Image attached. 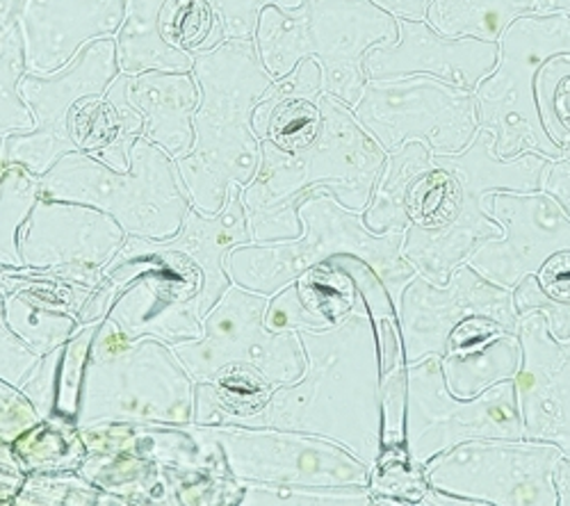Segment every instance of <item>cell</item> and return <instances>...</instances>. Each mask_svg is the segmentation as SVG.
Returning a JSON list of instances; mask_svg holds the SVG:
<instances>
[{
  "label": "cell",
  "mask_w": 570,
  "mask_h": 506,
  "mask_svg": "<svg viewBox=\"0 0 570 506\" xmlns=\"http://www.w3.org/2000/svg\"><path fill=\"white\" fill-rule=\"evenodd\" d=\"M26 0H0V30H8L19 23Z\"/></svg>",
  "instance_id": "cell-44"
},
{
  "label": "cell",
  "mask_w": 570,
  "mask_h": 506,
  "mask_svg": "<svg viewBox=\"0 0 570 506\" xmlns=\"http://www.w3.org/2000/svg\"><path fill=\"white\" fill-rule=\"evenodd\" d=\"M352 112L386 153L420 142L434 156H452L480 130L474 91L424 73L367 78Z\"/></svg>",
  "instance_id": "cell-11"
},
{
  "label": "cell",
  "mask_w": 570,
  "mask_h": 506,
  "mask_svg": "<svg viewBox=\"0 0 570 506\" xmlns=\"http://www.w3.org/2000/svg\"><path fill=\"white\" fill-rule=\"evenodd\" d=\"M117 76L115 37L87 43L62 71L26 73L19 89L35 128L6 135L3 165H21L35 176H43L60 158L80 151L73 132L78 106L89 97H101Z\"/></svg>",
  "instance_id": "cell-14"
},
{
  "label": "cell",
  "mask_w": 570,
  "mask_h": 506,
  "mask_svg": "<svg viewBox=\"0 0 570 506\" xmlns=\"http://www.w3.org/2000/svg\"><path fill=\"white\" fill-rule=\"evenodd\" d=\"M406 449L422 468L468 440H520L515 381H500L478 397H456L439 356L406 365Z\"/></svg>",
  "instance_id": "cell-12"
},
{
  "label": "cell",
  "mask_w": 570,
  "mask_h": 506,
  "mask_svg": "<svg viewBox=\"0 0 570 506\" xmlns=\"http://www.w3.org/2000/svg\"><path fill=\"white\" fill-rule=\"evenodd\" d=\"M324 71L315 58H304L288 76L276 78L254 110V130L261 142L283 151L306 149L322 128L320 97Z\"/></svg>",
  "instance_id": "cell-26"
},
{
  "label": "cell",
  "mask_w": 570,
  "mask_h": 506,
  "mask_svg": "<svg viewBox=\"0 0 570 506\" xmlns=\"http://www.w3.org/2000/svg\"><path fill=\"white\" fill-rule=\"evenodd\" d=\"M420 506H482V504L478 499L461 497V495L441 490L436 486H430V490H426V495H424Z\"/></svg>",
  "instance_id": "cell-42"
},
{
  "label": "cell",
  "mask_w": 570,
  "mask_h": 506,
  "mask_svg": "<svg viewBox=\"0 0 570 506\" xmlns=\"http://www.w3.org/2000/svg\"><path fill=\"white\" fill-rule=\"evenodd\" d=\"M0 292L8 327L39 356L62 347L80 327V299L62 276L46 271L41 281L30 274L26 284L0 279Z\"/></svg>",
  "instance_id": "cell-24"
},
{
  "label": "cell",
  "mask_w": 570,
  "mask_h": 506,
  "mask_svg": "<svg viewBox=\"0 0 570 506\" xmlns=\"http://www.w3.org/2000/svg\"><path fill=\"white\" fill-rule=\"evenodd\" d=\"M0 39H3V30H0Z\"/></svg>",
  "instance_id": "cell-47"
},
{
  "label": "cell",
  "mask_w": 570,
  "mask_h": 506,
  "mask_svg": "<svg viewBox=\"0 0 570 506\" xmlns=\"http://www.w3.org/2000/svg\"><path fill=\"white\" fill-rule=\"evenodd\" d=\"M108 317L94 336L76 423L82 429L119 425H185L193 420V375L156 340L128 345Z\"/></svg>",
  "instance_id": "cell-7"
},
{
  "label": "cell",
  "mask_w": 570,
  "mask_h": 506,
  "mask_svg": "<svg viewBox=\"0 0 570 506\" xmlns=\"http://www.w3.org/2000/svg\"><path fill=\"white\" fill-rule=\"evenodd\" d=\"M243 504H372L370 486H243Z\"/></svg>",
  "instance_id": "cell-36"
},
{
  "label": "cell",
  "mask_w": 570,
  "mask_h": 506,
  "mask_svg": "<svg viewBox=\"0 0 570 506\" xmlns=\"http://www.w3.org/2000/svg\"><path fill=\"white\" fill-rule=\"evenodd\" d=\"M204 434L222 449L235 477L285 486H370L372 468L345 445L302 431H256L233 425Z\"/></svg>",
  "instance_id": "cell-16"
},
{
  "label": "cell",
  "mask_w": 570,
  "mask_h": 506,
  "mask_svg": "<svg viewBox=\"0 0 570 506\" xmlns=\"http://www.w3.org/2000/svg\"><path fill=\"white\" fill-rule=\"evenodd\" d=\"M493 147V132L480 128L461 153L434 156L448 169V192L432 224L409 226L402 245L404 258L432 284H448L452 271L484 242L502 238V226L489 212L493 192L543 190L550 158H498Z\"/></svg>",
  "instance_id": "cell-4"
},
{
  "label": "cell",
  "mask_w": 570,
  "mask_h": 506,
  "mask_svg": "<svg viewBox=\"0 0 570 506\" xmlns=\"http://www.w3.org/2000/svg\"><path fill=\"white\" fill-rule=\"evenodd\" d=\"M363 301L354 276L334 260H324L304 274L278 297L269 299L265 325L272 331L336 327Z\"/></svg>",
  "instance_id": "cell-27"
},
{
  "label": "cell",
  "mask_w": 570,
  "mask_h": 506,
  "mask_svg": "<svg viewBox=\"0 0 570 506\" xmlns=\"http://www.w3.org/2000/svg\"><path fill=\"white\" fill-rule=\"evenodd\" d=\"M439 178L434 153L420 142H406L386 153L363 221L372 234H406L426 215Z\"/></svg>",
  "instance_id": "cell-23"
},
{
  "label": "cell",
  "mask_w": 570,
  "mask_h": 506,
  "mask_svg": "<svg viewBox=\"0 0 570 506\" xmlns=\"http://www.w3.org/2000/svg\"><path fill=\"white\" fill-rule=\"evenodd\" d=\"M566 345V349H568V354H570V340L568 343H563Z\"/></svg>",
  "instance_id": "cell-46"
},
{
  "label": "cell",
  "mask_w": 570,
  "mask_h": 506,
  "mask_svg": "<svg viewBox=\"0 0 570 506\" xmlns=\"http://www.w3.org/2000/svg\"><path fill=\"white\" fill-rule=\"evenodd\" d=\"M99 327L97 321L87 325V329L71 340L67 347V354H62V370H60V386H58V413L65 418H76L78 416V406H80V384H82V373L87 365L89 347L94 336H97Z\"/></svg>",
  "instance_id": "cell-37"
},
{
  "label": "cell",
  "mask_w": 570,
  "mask_h": 506,
  "mask_svg": "<svg viewBox=\"0 0 570 506\" xmlns=\"http://www.w3.org/2000/svg\"><path fill=\"white\" fill-rule=\"evenodd\" d=\"M302 3L304 0H210L226 39H254L265 8L276 6L283 10H297Z\"/></svg>",
  "instance_id": "cell-38"
},
{
  "label": "cell",
  "mask_w": 570,
  "mask_h": 506,
  "mask_svg": "<svg viewBox=\"0 0 570 506\" xmlns=\"http://www.w3.org/2000/svg\"><path fill=\"white\" fill-rule=\"evenodd\" d=\"M397 319L406 365L430 356L443 358L504 331L518 334L520 327L513 290L468 262L459 265L443 286L415 274L402 290Z\"/></svg>",
  "instance_id": "cell-10"
},
{
  "label": "cell",
  "mask_w": 570,
  "mask_h": 506,
  "mask_svg": "<svg viewBox=\"0 0 570 506\" xmlns=\"http://www.w3.org/2000/svg\"><path fill=\"white\" fill-rule=\"evenodd\" d=\"M126 0H26L19 26L28 73H56L76 60L87 43L115 37Z\"/></svg>",
  "instance_id": "cell-21"
},
{
  "label": "cell",
  "mask_w": 570,
  "mask_h": 506,
  "mask_svg": "<svg viewBox=\"0 0 570 506\" xmlns=\"http://www.w3.org/2000/svg\"><path fill=\"white\" fill-rule=\"evenodd\" d=\"M374 3L397 19H424L434 0H374Z\"/></svg>",
  "instance_id": "cell-41"
},
{
  "label": "cell",
  "mask_w": 570,
  "mask_h": 506,
  "mask_svg": "<svg viewBox=\"0 0 570 506\" xmlns=\"http://www.w3.org/2000/svg\"><path fill=\"white\" fill-rule=\"evenodd\" d=\"M39 190L46 199L99 208L128 236L147 240L176 236L193 208L176 160L147 137L135 142L126 171L76 151L39 176Z\"/></svg>",
  "instance_id": "cell-8"
},
{
  "label": "cell",
  "mask_w": 570,
  "mask_h": 506,
  "mask_svg": "<svg viewBox=\"0 0 570 506\" xmlns=\"http://www.w3.org/2000/svg\"><path fill=\"white\" fill-rule=\"evenodd\" d=\"M304 234L297 240L278 245H243L228 254L226 269L230 281L247 290L272 297L306 269L336 256H358L379 274L395 306L402 290L417 274L404 258V234H372L363 212L341 206L326 192H313L299 204Z\"/></svg>",
  "instance_id": "cell-6"
},
{
  "label": "cell",
  "mask_w": 570,
  "mask_h": 506,
  "mask_svg": "<svg viewBox=\"0 0 570 506\" xmlns=\"http://www.w3.org/2000/svg\"><path fill=\"white\" fill-rule=\"evenodd\" d=\"M397 32V17L374 0H304L297 10L265 8L254 41L274 78L288 76L304 58H315L326 95L352 108L367 82V51L393 43Z\"/></svg>",
  "instance_id": "cell-5"
},
{
  "label": "cell",
  "mask_w": 570,
  "mask_h": 506,
  "mask_svg": "<svg viewBox=\"0 0 570 506\" xmlns=\"http://www.w3.org/2000/svg\"><path fill=\"white\" fill-rule=\"evenodd\" d=\"M513 304L520 317L541 312L559 343L570 340V254L552 256L537 274L513 288Z\"/></svg>",
  "instance_id": "cell-32"
},
{
  "label": "cell",
  "mask_w": 570,
  "mask_h": 506,
  "mask_svg": "<svg viewBox=\"0 0 570 506\" xmlns=\"http://www.w3.org/2000/svg\"><path fill=\"white\" fill-rule=\"evenodd\" d=\"M554 488L559 506H570V456L561 454L554 464Z\"/></svg>",
  "instance_id": "cell-43"
},
{
  "label": "cell",
  "mask_w": 570,
  "mask_h": 506,
  "mask_svg": "<svg viewBox=\"0 0 570 506\" xmlns=\"http://www.w3.org/2000/svg\"><path fill=\"white\" fill-rule=\"evenodd\" d=\"M320 110L322 128L306 149L283 151L261 142L258 171L243 188L252 240H297L304 234L299 204L313 192H326L341 206L365 212L386 151L336 97L324 91Z\"/></svg>",
  "instance_id": "cell-2"
},
{
  "label": "cell",
  "mask_w": 570,
  "mask_h": 506,
  "mask_svg": "<svg viewBox=\"0 0 570 506\" xmlns=\"http://www.w3.org/2000/svg\"><path fill=\"white\" fill-rule=\"evenodd\" d=\"M430 486L424 468L413 462L406 445L382 449L370 473L372 504L420 506Z\"/></svg>",
  "instance_id": "cell-34"
},
{
  "label": "cell",
  "mask_w": 570,
  "mask_h": 506,
  "mask_svg": "<svg viewBox=\"0 0 570 506\" xmlns=\"http://www.w3.org/2000/svg\"><path fill=\"white\" fill-rule=\"evenodd\" d=\"M543 190L552 195L570 215V160L568 158L550 160L543 176Z\"/></svg>",
  "instance_id": "cell-40"
},
{
  "label": "cell",
  "mask_w": 570,
  "mask_h": 506,
  "mask_svg": "<svg viewBox=\"0 0 570 506\" xmlns=\"http://www.w3.org/2000/svg\"><path fill=\"white\" fill-rule=\"evenodd\" d=\"M522 363L515 375L522 436L570 456V354L541 312L520 317Z\"/></svg>",
  "instance_id": "cell-20"
},
{
  "label": "cell",
  "mask_w": 570,
  "mask_h": 506,
  "mask_svg": "<svg viewBox=\"0 0 570 506\" xmlns=\"http://www.w3.org/2000/svg\"><path fill=\"white\" fill-rule=\"evenodd\" d=\"M199 85L193 151L176 160L193 204L215 215L233 186H249L261 165L254 110L276 80L254 39H226L195 56Z\"/></svg>",
  "instance_id": "cell-3"
},
{
  "label": "cell",
  "mask_w": 570,
  "mask_h": 506,
  "mask_svg": "<svg viewBox=\"0 0 570 506\" xmlns=\"http://www.w3.org/2000/svg\"><path fill=\"white\" fill-rule=\"evenodd\" d=\"M570 14V0H537V14Z\"/></svg>",
  "instance_id": "cell-45"
},
{
  "label": "cell",
  "mask_w": 570,
  "mask_h": 506,
  "mask_svg": "<svg viewBox=\"0 0 570 506\" xmlns=\"http://www.w3.org/2000/svg\"><path fill=\"white\" fill-rule=\"evenodd\" d=\"M187 0H126V14L115 34L121 73L193 71L195 56L178 49L176 26Z\"/></svg>",
  "instance_id": "cell-28"
},
{
  "label": "cell",
  "mask_w": 570,
  "mask_h": 506,
  "mask_svg": "<svg viewBox=\"0 0 570 506\" xmlns=\"http://www.w3.org/2000/svg\"><path fill=\"white\" fill-rule=\"evenodd\" d=\"M522 363L518 334H498L441 358L448 388L456 397H478L500 381L515 379Z\"/></svg>",
  "instance_id": "cell-30"
},
{
  "label": "cell",
  "mask_w": 570,
  "mask_h": 506,
  "mask_svg": "<svg viewBox=\"0 0 570 506\" xmlns=\"http://www.w3.org/2000/svg\"><path fill=\"white\" fill-rule=\"evenodd\" d=\"M167 249L178 251L193 262L204 276L202 292V319L219 301L230 286L226 269L228 251L252 242L249 219L243 204V186H233L226 192V204L219 212L208 215L195 204L189 208L180 231L167 240H160Z\"/></svg>",
  "instance_id": "cell-22"
},
{
  "label": "cell",
  "mask_w": 570,
  "mask_h": 506,
  "mask_svg": "<svg viewBox=\"0 0 570 506\" xmlns=\"http://www.w3.org/2000/svg\"><path fill=\"white\" fill-rule=\"evenodd\" d=\"M130 73H121L108 85L101 97H89L76 112V142L82 153H89L117 171L130 167L135 142L145 132V119L128 99Z\"/></svg>",
  "instance_id": "cell-29"
},
{
  "label": "cell",
  "mask_w": 570,
  "mask_h": 506,
  "mask_svg": "<svg viewBox=\"0 0 570 506\" xmlns=\"http://www.w3.org/2000/svg\"><path fill=\"white\" fill-rule=\"evenodd\" d=\"M397 39L367 51V78L434 76L463 89L478 87L498 65L500 46L491 39L448 37L426 19H397Z\"/></svg>",
  "instance_id": "cell-19"
},
{
  "label": "cell",
  "mask_w": 570,
  "mask_h": 506,
  "mask_svg": "<svg viewBox=\"0 0 570 506\" xmlns=\"http://www.w3.org/2000/svg\"><path fill=\"white\" fill-rule=\"evenodd\" d=\"M126 242V231L108 212L71 201L39 197L19 228L23 265L62 279L101 276Z\"/></svg>",
  "instance_id": "cell-17"
},
{
  "label": "cell",
  "mask_w": 570,
  "mask_h": 506,
  "mask_svg": "<svg viewBox=\"0 0 570 506\" xmlns=\"http://www.w3.org/2000/svg\"><path fill=\"white\" fill-rule=\"evenodd\" d=\"M528 14H537V0H434L424 19L448 37L498 41L515 19Z\"/></svg>",
  "instance_id": "cell-31"
},
{
  "label": "cell",
  "mask_w": 570,
  "mask_h": 506,
  "mask_svg": "<svg viewBox=\"0 0 570 506\" xmlns=\"http://www.w3.org/2000/svg\"><path fill=\"white\" fill-rule=\"evenodd\" d=\"M498 46L495 69L474 87L478 126L493 132L498 158H563L541 121L537 76L550 58L570 53V14L520 17L500 34Z\"/></svg>",
  "instance_id": "cell-9"
},
{
  "label": "cell",
  "mask_w": 570,
  "mask_h": 506,
  "mask_svg": "<svg viewBox=\"0 0 570 506\" xmlns=\"http://www.w3.org/2000/svg\"><path fill=\"white\" fill-rule=\"evenodd\" d=\"M28 73L21 26L14 23L0 39V137L35 128L32 112L21 97V80Z\"/></svg>",
  "instance_id": "cell-33"
},
{
  "label": "cell",
  "mask_w": 570,
  "mask_h": 506,
  "mask_svg": "<svg viewBox=\"0 0 570 506\" xmlns=\"http://www.w3.org/2000/svg\"><path fill=\"white\" fill-rule=\"evenodd\" d=\"M299 336L304 375L272 390L254 416L230 425L324 436L372 468L382 454V358L365 299L336 327L299 329Z\"/></svg>",
  "instance_id": "cell-1"
},
{
  "label": "cell",
  "mask_w": 570,
  "mask_h": 506,
  "mask_svg": "<svg viewBox=\"0 0 570 506\" xmlns=\"http://www.w3.org/2000/svg\"><path fill=\"white\" fill-rule=\"evenodd\" d=\"M563 452L541 440H468L424 468L432 486L482 506H559L554 464Z\"/></svg>",
  "instance_id": "cell-15"
},
{
  "label": "cell",
  "mask_w": 570,
  "mask_h": 506,
  "mask_svg": "<svg viewBox=\"0 0 570 506\" xmlns=\"http://www.w3.org/2000/svg\"><path fill=\"white\" fill-rule=\"evenodd\" d=\"M267 295L230 284L208 310L204 336L178 343L174 354L197 381H213L230 365H252L272 388L297 381L306 370V351L297 329L272 331L265 325Z\"/></svg>",
  "instance_id": "cell-13"
},
{
  "label": "cell",
  "mask_w": 570,
  "mask_h": 506,
  "mask_svg": "<svg viewBox=\"0 0 570 506\" xmlns=\"http://www.w3.org/2000/svg\"><path fill=\"white\" fill-rule=\"evenodd\" d=\"M128 99L145 119L149 142L174 160L193 151L199 85L193 71H145L130 76Z\"/></svg>",
  "instance_id": "cell-25"
},
{
  "label": "cell",
  "mask_w": 570,
  "mask_h": 506,
  "mask_svg": "<svg viewBox=\"0 0 570 506\" xmlns=\"http://www.w3.org/2000/svg\"><path fill=\"white\" fill-rule=\"evenodd\" d=\"M489 212L502 238L484 242L468 258L487 279L513 290L552 256L570 254V215L546 190L493 192Z\"/></svg>",
  "instance_id": "cell-18"
},
{
  "label": "cell",
  "mask_w": 570,
  "mask_h": 506,
  "mask_svg": "<svg viewBox=\"0 0 570 506\" xmlns=\"http://www.w3.org/2000/svg\"><path fill=\"white\" fill-rule=\"evenodd\" d=\"M406 363L382 375V449L406 445Z\"/></svg>",
  "instance_id": "cell-39"
},
{
  "label": "cell",
  "mask_w": 570,
  "mask_h": 506,
  "mask_svg": "<svg viewBox=\"0 0 570 506\" xmlns=\"http://www.w3.org/2000/svg\"><path fill=\"white\" fill-rule=\"evenodd\" d=\"M537 103L546 132L570 160V53L554 56L539 69Z\"/></svg>",
  "instance_id": "cell-35"
}]
</instances>
